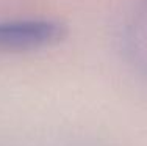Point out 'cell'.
Returning a JSON list of instances; mask_svg holds the SVG:
<instances>
[{
    "label": "cell",
    "instance_id": "cell-1",
    "mask_svg": "<svg viewBox=\"0 0 147 146\" xmlns=\"http://www.w3.org/2000/svg\"><path fill=\"white\" fill-rule=\"evenodd\" d=\"M66 36V27L55 20L0 22V50H28L57 44Z\"/></svg>",
    "mask_w": 147,
    "mask_h": 146
}]
</instances>
